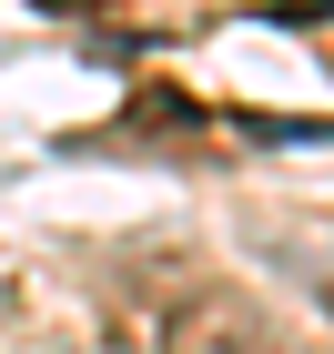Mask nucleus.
Returning a JSON list of instances; mask_svg holds the SVG:
<instances>
[{"mask_svg": "<svg viewBox=\"0 0 334 354\" xmlns=\"http://www.w3.org/2000/svg\"><path fill=\"white\" fill-rule=\"evenodd\" d=\"M163 354H274L263 304H243L233 283H193V294L163 314Z\"/></svg>", "mask_w": 334, "mask_h": 354, "instance_id": "nucleus-1", "label": "nucleus"}]
</instances>
